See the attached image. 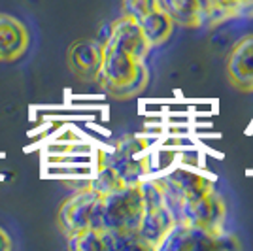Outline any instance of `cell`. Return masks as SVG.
Returning <instances> with one entry per match:
<instances>
[{
  "label": "cell",
  "mask_w": 253,
  "mask_h": 251,
  "mask_svg": "<svg viewBox=\"0 0 253 251\" xmlns=\"http://www.w3.org/2000/svg\"><path fill=\"white\" fill-rule=\"evenodd\" d=\"M96 82L108 93L117 98H125L140 93L148 84V68L144 61H138L125 49L104 43L102 47V64Z\"/></svg>",
  "instance_id": "1"
},
{
  "label": "cell",
  "mask_w": 253,
  "mask_h": 251,
  "mask_svg": "<svg viewBox=\"0 0 253 251\" xmlns=\"http://www.w3.org/2000/svg\"><path fill=\"white\" fill-rule=\"evenodd\" d=\"M144 215L140 183H126L100 197L95 230H136Z\"/></svg>",
  "instance_id": "2"
},
{
  "label": "cell",
  "mask_w": 253,
  "mask_h": 251,
  "mask_svg": "<svg viewBox=\"0 0 253 251\" xmlns=\"http://www.w3.org/2000/svg\"><path fill=\"white\" fill-rule=\"evenodd\" d=\"M240 248L234 236L225 232L193 227L187 223L176 221L167 238L161 242L159 251H202V250H232Z\"/></svg>",
  "instance_id": "3"
},
{
  "label": "cell",
  "mask_w": 253,
  "mask_h": 251,
  "mask_svg": "<svg viewBox=\"0 0 253 251\" xmlns=\"http://www.w3.org/2000/svg\"><path fill=\"white\" fill-rule=\"evenodd\" d=\"M225 215H227L225 200L215 191V187L202 193L199 197L181 200L174 211L176 221L211 230V232H221L223 225H225Z\"/></svg>",
  "instance_id": "4"
},
{
  "label": "cell",
  "mask_w": 253,
  "mask_h": 251,
  "mask_svg": "<svg viewBox=\"0 0 253 251\" xmlns=\"http://www.w3.org/2000/svg\"><path fill=\"white\" fill-rule=\"evenodd\" d=\"M98 204H100V195L91 187L82 189L70 199L64 200L59 209V225L64 236L82 232L85 229H95Z\"/></svg>",
  "instance_id": "5"
},
{
  "label": "cell",
  "mask_w": 253,
  "mask_h": 251,
  "mask_svg": "<svg viewBox=\"0 0 253 251\" xmlns=\"http://www.w3.org/2000/svg\"><path fill=\"white\" fill-rule=\"evenodd\" d=\"M176 217L167 206V202L161 204H146L144 215L138 225V236L148 246L149 251L159 250L161 242L167 238L170 229L174 227Z\"/></svg>",
  "instance_id": "6"
},
{
  "label": "cell",
  "mask_w": 253,
  "mask_h": 251,
  "mask_svg": "<svg viewBox=\"0 0 253 251\" xmlns=\"http://www.w3.org/2000/svg\"><path fill=\"white\" fill-rule=\"evenodd\" d=\"M104 43H112V45L125 49L132 57H136L138 61H144L149 51V43L146 42L144 34L140 31L138 21L126 17V15L119 17L117 21L110 25V34Z\"/></svg>",
  "instance_id": "7"
},
{
  "label": "cell",
  "mask_w": 253,
  "mask_h": 251,
  "mask_svg": "<svg viewBox=\"0 0 253 251\" xmlns=\"http://www.w3.org/2000/svg\"><path fill=\"white\" fill-rule=\"evenodd\" d=\"M227 74L231 84L240 91H253V34L240 38L232 47Z\"/></svg>",
  "instance_id": "8"
},
{
  "label": "cell",
  "mask_w": 253,
  "mask_h": 251,
  "mask_svg": "<svg viewBox=\"0 0 253 251\" xmlns=\"http://www.w3.org/2000/svg\"><path fill=\"white\" fill-rule=\"evenodd\" d=\"M102 47L98 40H80L72 43L68 51V63L74 74L87 82H96L100 64H102Z\"/></svg>",
  "instance_id": "9"
},
{
  "label": "cell",
  "mask_w": 253,
  "mask_h": 251,
  "mask_svg": "<svg viewBox=\"0 0 253 251\" xmlns=\"http://www.w3.org/2000/svg\"><path fill=\"white\" fill-rule=\"evenodd\" d=\"M29 31L19 19L0 13V63L21 59L29 47Z\"/></svg>",
  "instance_id": "10"
},
{
  "label": "cell",
  "mask_w": 253,
  "mask_h": 251,
  "mask_svg": "<svg viewBox=\"0 0 253 251\" xmlns=\"http://www.w3.org/2000/svg\"><path fill=\"white\" fill-rule=\"evenodd\" d=\"M138 149L140 146L136 144V140L130 138L119 144L112 155H106L108 161H104L102 165H110L112 168H116V172L125 183H140L148 168L144 165V161H136Z\"/></svg>",
  "instance_id": "11"
},
{
  "label": "cell",
  "mask_w": 253,
  "mask_h": 251,
  "mask_svg": "<svg viewBox=\"0 0 253 251\" xmlns=\"http://www.w3.org/2000/svg\"><path fill=\"white\" fill-rule=\"evenodd\" d=\"M140 31L144 34L146 42L149 43V47L153 45H161L167 40H170L172 32H174V21L170 19V15L163 8H157V10L149 11L148 15H144L140 21Z\"/></svg>",
  "instance_id": "12"
},
{
  "label": "cell",
  "mask_w": 253,
  "mask_h": 251,
  "mask_svg": "<svg viewBox=\"0 0 253 251\" xmlns=\"http://www.w3.org/2000/svg\"><path fill=\"white\" fill-rule=\"evenodd\" d=\"M159 4L170 15L174 25L185 27V29H199L201 27V0H159Z\"/></svg>",
  "instance_id": "13"
},
{
  "label": "cell",
  "mask_w": 253,
  "mask_h": 251,
  "mask_svg": "<svg viewBox=\"0 0 253 251\" xmlns=\"http://www.w3.org/2000/svg\"><path fill=\"white\" fill-rule=\"evenodd\" d=\"M100 232L106 251H149L136 230H100Z\"/></svg>",
  "instance_id": "14"
},
{
  "label": "cell",
  "mask_w": 253,
  "mask_h": 251,
  "mask_svg": "<svg viewBox=\"0 0 253 251\" xmlns=\"http://www.w3.org/2000/svg\"><path fill=\"white\" fill-rule=\"evenodd\" d=\"M66 240H68V248L72 251H106L100 230L85 229L82 232L66 236Z\"/></svg>",
  "instance_id": "15"
},
{
  "label": "cell",
  "mask_w": 253,
  "mask_h": 251,
  "mask_svg": "<svg viewBox=\"0 0 253 251\" xmlns=\"http://www.w3.org/2000/svg\"><path fill=\"white\" fill-rule=\"evenodd\" d=\"M123 185H126V183L116 172V168H112L110 165H100L95 179L91 181L89 187L95 189L96 193L102 197V195H108V193H112V191H116V189L123 187Z\"/></svg>",
  "instance_id": "16"
},
{
  "label": "cell",
  "mask_w": 253,
  "mask_h": 251,
  "mask_svg": "<svg viewBox=\"0 0 253 251\" xmlns=\"http://www.w3.org/2000/svg\"><path fill=\"white\" fill-rule=\"evenodd\" d=\"M161 8L159 0H121V10L123 15L140 21L144 15H148L149 11Z\"/></svg>",
  "instance_id": "17"
},
{
  "label": "cell",
  "mask_w": 253,
  "mask_h": 251,
  "mask_svg": "<svg viewBox=\"0 0 253 251\" xmlns=\"http://www.w3.org/2000/svg\"><path fill=\"white\" fill-rule=\"evenodd\" d=\"M236 15L240 17H253V0H234Z\"/></svg>",
  "instance_id": "18"
},
{
  "label": "cell",
  "mask_w": 253,
  "mask_h": 251,
  "mask_svg": "<svg viewBox=\"0 0 253 251\" xmlns=\"http://www.w3.org/2000/svg\"><path fill=\"white\" fill-rule=\"evenodd\" d=\"M11 250V240L6 234V230L0 229V251H10Z\"/></svg>",
  "instance_id": "19"
},
{
  "label": "cell",
  "mask_w": 253,
  "mask_h": 251,
  "mask_svg": "<svg viewBox=\"0 0 253 251\" xmlns=\"http://www.w3.org/2000/svg\"><path fill=\"white\" fill-rule=\"evenodd\" d=\"M208 2H210V0H201V6H202V8H204V6L208 4Z\"/></svg>",
  "instance_id": "20"
}]
</instances>
